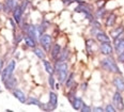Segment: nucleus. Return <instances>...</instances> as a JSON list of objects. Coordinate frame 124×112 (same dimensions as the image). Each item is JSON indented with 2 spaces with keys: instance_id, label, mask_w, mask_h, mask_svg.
Returning <instances> with one entry per match:
<instances>
[{
  "instance_id": "nucleus-1",
  "label": "nucleus",
  "mask_w": 124,
  "mask_h": 112,
  "mask_svg": "<svg viewBox=\"0 0 124 112\" xmlns=\"http://www.w3.org/2000/svg\"><path fill=\"white\" fill-rule=\"evenodd\" d=\"M54 67H55V74L57 75V79H58L59 83H61V84L64 83L69 76V65L66 61H56Z\"/></svg>"
},
{
  "instance_id": "nucleus-2",
  "label": "nucleus",
  "mask_w": 124,
  "mask_h": 112,
  "mask_svg": "<svg viewBox=\"0 0 124 112\" xmlns=\"http://www.w3.org/2000/svg\"><path fill=\"white\" fill-rule=\"evenodd\" d=\"M101 66L103 67V69H105L108 73H113V74H118V75L122 74L120 68H119L118 64L116 63V61L111 57H106L105 59H103L101 61Z\"/></svg>"
},
{
  "instance_id": "nucleus-3",
  "label": "nucleus",
  "mask_w": 124,
  "mask_h": 112,
  "mask_svg": "<svg viewBox=\"0 0 124 112\" xmlns=\"http://www.w3.org/2000/svg\"><path fill=\"white\" fill-rule=\"evenodd\" d=\"M15 67H16V62H15V60H11V61H10V63L8 64V66L4 67V68L1 71V73H0L2 82H6L9 78H11L12 76H14Z\"/></svg>"
},
{
  "instance_id": "nucleus-4",
  "label": "nucleus",
  "mask_w": 124,
  "mask_h": 112,
  "mask_svg": "<svg viewBox=\"0 0 124 112\" xmlns=\"http://www.w3.org/2000/svg\"><path fill=\"white\" fill-rule=\"evenodd\" d=\"M58 107V96L54 91L49 92V100L47 104H43L42 110L43 111H54Z\"/></svg>"
},
{
  "instance_id": "nucleus-5",
  "label": "nucleus",
  "mask_w": 124,
  "mask_h": 112,
  "mask_svg": "<svg viewBox=\"0 0 124 112\" xmlns=\"http://www.w3.org/2000/svg\"><path fill=\"white\" fill-rule=\"evenodd\" d=\"M112 105L117 109V111H123L124 110V100L123 96L121 94V92L116 91L112 95Z\"/></svg>"
},
{
  "instance_id": "nucleus-6",
  "label": "nucleus",
  "mask_w": 124,
  "mask_h": 112,
  "mask_svg": "<svg viewBox=\"0 0 124 112\" xmlns=\"http://www.w3.org/2000/svg\"><path fill=\"white\" fill-rule=\"evenodd\" d=\"M39 42H40L41 46L43 47V49L45 51H50L51 46H53V38L51 35L47 34V33H44L39 37Z\"/></svg>"
},
{
  "instance_id": "nucleus-7",
  "label": "nucleus",
  "mask_w": 124,
  "mask_h": 112,
  "mask_svg": "<svg viewBox=\"0 0 124 112\" xmlns=\"http://www.w3.org/2000/svg\"><path fill=\"white\" fill-rule=\"evenodd\" d=\"M13 18H14V20L16 22V24L20 26L23 24V15H24V11H23L22 7H20V4L18 3L16 6V7H15L14 10H13Z\"/></svg>"
},
{
  "instance_id": "nucleus-8",
  "label": "nucleus",
  "mask_w": 124,
  "mask_h": 112,
  "mask_svg": "<svg viewBox=\"0 0 124 112\" xmlns=\"http://www.w3.org/2000/svg\"><path fill=\"white\" fill-rule=\"evenodd\" d=\"M18 4V0H6L3 3V12L9 14L10 12H13V10Z\"/></svg>"
},
{
  "instance_id": "nucleus-9",
  "label": "nucleus",
  "mask_w": 124,
  "mask_h": 112,
  "mask_svg": "<svg viewBox=\"0 0 124 112\" xmlns=\"http://www.w3.org/2000/svg\"><path fill=\"white\" fill-rule=\"evenodd\" d=\"M100 51L105 56H110L113 52V48L112 45L110 44V42H104V43H101L100 46Z\"/></svg>"
},
{
  "instance_id": "nucleus-10",
  "label": "nucleus",
  "mask_w": 124,
  "mask_h": 112,
  "mask_svg": "<svg viewBox=\"0 0 124 112\" xmlns=\"http://www.w3.org/2000/svg\"><path fill=\"white\" fill-rule=\"evenodd\" d=\"M61 50H62V47L60 45H59L58 43H56V44H54L53 46H51V49H50V57H51V59L54 60V61H57L59 58V56H60V53H61Z\"/></svg>"
},
{
  "instance_id": "nucleus-11",
  "label": "nucleus",
  "mask_w": 124,
  "mask_h": 112,
  "mask_svg": "<svg viewBox=\"0 0 124 112\" xmlns=\"http://www.w3.org/2000/svg\"><path fill=\"white\" fill-rule=\"evenodd\" d=\"M12 94H13V96H14V97L16 98L17 100L19 101V103H22V104H26V100H27V97H26L25 93L23 92L22 90H19V89L15 88L14 90L12 91Z\"/></svg>"
},
{
  "instance_id": "nucleus-12",
  "label": "nucleus",
  "mask_w": 124,
  "mask_h": 112,
  "mask_svg": "<svg viewBox=\"0 0 124 112\" xmlns=\"http://www.w3.org/2000/svg\"><path fill=\"white\" fill-rule=\"evenodd\" d=\"M112 83H113V85H115V88L117 89V91H119V92H124V79H123V77H121V76L115 77L112 80Z\"/></svg>"
},
{
  "instance_id": "nucleus-13",
  "label": "nucleus",
  "mask_w": 124,
  "mask_h": 112,
  "mask_svg": "<svg viewBox=\"0 0 124 112\" xmlns=\"http://www.w3.org/2000/svg\"><path fill=\"white\" fill-rule=\"evenodd\" d=\"M70 104L72 105V107L74 108V110H77V111H80L82 105H84V101L80 97H77V96H75L73 97L71 100H70Z\"/></svg>"
},
{
  "instance_id": "nucleus-14",
  "label": "nucleus",
  "mask_w": 124,
  "mask_h": 112,
  "mask_svg": "<svg viewBox=\"0 0 124 112\" xmlns=\"http://www.w3.org/2000/svg\"><path fill=\"white\" fill-rule=\"evenodd\" d=\"M26 34H27L28 36H30V37H32L33 40L37 41L38 38H39L37 26L33 25V24H30V25H29V28H28V30H27V32H26Z\"/></svg>"
},
{
  "instance_id": "nucleus-15",
  "label": "nucleus",
  "mask_w": 124,
  "mask_h": 112,
  "mask_svg": "<svg viewBox=\"0 0 124 112\" xmlns=\"http://www.w3.org/2000/svg\"><path fill=\"white\" fill-rule=\"evenodd\" d=\"M3 84L9 91H13L17 85V79L14 76H12L11 78H9L6 82H3Z\"/></svg>"
},
{
  "instance_id": "nucleus-16",
  "label": "nucleus",
  "mask_w": 124,
  "mask_h": 112,
  "mask_svg": "<svg viewBox=\"0 0 124 112\" xmlns=\"http://www.w3.org/2000/svg\"><path fill=\"white\" fill-rule=\"evenodd\" d=\"M26 104H27V105H34V106H37V107H39V108H41V109H42V107H43V103H42V101L39 99V98L32 97V96L27 98Z\"/></svg>"
},
{
  "instance_id": "nucleus-17",
  "label": "nucleus",
  "mask_w": 124,
  "mask_h": 112,
  "mask_svg": "<svg viewBox=\"0 0 124 112\" xmlns=\"http://www.w3.org/2000/svg\"><path fill=\"white\" fill-rule=\"evenodd\" d=\"M42 61H43V65H44V67H45L46 73H47L48 75H55V67L53 66V64L45 59L42 60Z\"/></svg>"
},
{
  "instance_id": "nucleus-18",
  "label": "nucleus",
  "mask_w": 124,
  "mask_h": 112,
  "mask_svg": "<svg viewBox=\"0 0 124 112\" xmlns=\"http://www.w3.org/2000/svg\"><path fill=\"white\" fill-rule=\"evenodd\" d=\"M124 33V28H123V26L122 25H120L119 27H117L115 30H112L111 31V33H110V36H111V38H117L118 36H120V35H122Z\"/></svg>"
},
{
  "instance_id": "nucleus-19",
  "label": "nucleus",
  "mask_w": 124,
  "mask_h": 112,
  "mask_svg": "<svg viewBox=\"0 0 124 112\" xmlns=\"http://www.w3.org/2000/svg\"><path fill=\"white\" fill-rule=\"evenodd\" d=\"M70 49L68 47H65V48H62V50H61V53H60V56H59V58L57 61H60V62H63V61H66V60L69 59V56H70Z\"/></svg>"
},
{
  "instance_id": "nucleus-20",
  "label": "nucleus",
  "mask_w": 124,
  "mask_h": 112,
  "mask_svg": "<svg viewBox=\"0 0 124 112\" xmlns=\"http://www.w3.org/2000/svg\"><path fill=\"white\" fill-rule=\"evenodd\" d=\"M95 38H96V41L101 42V43H104V42H110L109 36L106 34L104 31H100V32L95 35Z\"/></svg>"
},
{
  "instance_id": "nucleus-21",
  "label": "nucleus",
  "mask_w": 124,
  "mask_h": 112,
  "mask_svg": "<svg viewBox=\"0 0 124 112\" xmlns=\"http://www.w3.org/2000/svg\"><path fill=\"white\" fill-rule=\"evenodd\" d=\"M64 83H65L66 89H71V88H73V87L76 85V83H75V80H74V73H71V74L69 75Z\"/></svg>"
},
{
  "instance_id": "nucleus-22",
  "label": "nucleus",
  "mask_w": 124,
  "mask_h": 112,
  "mask_svg": "<svg viewBox=\"0 0 124 112\" xmlns=\"http://www.w3.org/2000/svg\"><path fill=\"white\" fill-rule=\"evenodd\" d=\"M24 42H25V44L29 48H32L33 49V48L37 47V41L33 40L32 37H30V36H28V35L24 36Z\"/></svg>"
},
{
  "instance_id": "nucleus-23",
  "label": "nucleus",
  "mask_w": 124,
  "mask_h": 112,
  "mask_svg": "<svg viewBox=\"0 0 124 112\" xmlns=\"http://www.w3.org/2000/svg\"><path fill=\"white\" fill-rule=\"evenodd\" d=\"M116 19H117V16H116V14L111 13V14H109L107 16V18H106L105 25L107 26V27H112V26L116 24Z\"/></svg>"
},
{
  "instance_id": "nucleus-24",
  "label": "nucleus",
  "mask_w": 124,
  "mask_h": 112,
  "mask_svg": "<svg viewBox=\"0 0 124 112\" xmlns=\"http://www.w3.org/2000/svg\"><path fill=\"white\" fill-rule=\"evenodd\" d=\"M106 13H107V10L105 9V7H99V9H97V11H96V13L94 14V17L96 18V19L104 18L105 15H106Z\"/></svg>"
},
{
  "instance_id": "nucleus-25",
  "label": "nucleus",
  "mask_w": 124,
  "mask_h": 112,
  "mask_svg": "<svg viewBox=\"0 0 124 112\" xmlns=\"http://www.w3.org/2000/svg\"><path fill=\"white\" fill-rule=\"evenodd\" d=\"M33 53H34L35 56H37L39 59H41V60H44V59L46 58V56H45V52H44V50H42V49L39 48V47L33 48Z\"/></svg>"
},
{
  "instance_id": "nucleus-26",
  "label": "nucleus",
  "mask_w": 124,
  "mask_h": 112,
  "mask_svg": "<svg viewBox=\"0 0 124 112\" xmlns=\"http://www.w3.org/2000/svg\"><path fill=\"white\" fill-rule=\"evenodd\" d=\"M48 83H49V87H50L51 90H55V88H56V80H55L54 75H49V77H48Z\"/></svg>"
},
{
  "instance_id": "nucleus-27",
  "label": "nucleus",
  "mask_w": 124,
  "mask_h": 112,
  "mask_svg": "<svg viewBox=\"0 0 124 112\" xmlns=\"http://www.w3.org/2000/svg\"><path fill=\"white\" fill-rule=\"evenodd\" d=\"M80 111H81V112H90V111H92V108H91L90 106H88V105H86V104L84 103V105H82Z\"/></svg>"
},
{
  "instance_id": "nucleus-28",
  "label": "nucleus",
  "mask_w": 124,
  "mask_h": 112,
  "mask_svg": "<svg viewBox=\"0 0 124 112\" xmlns=\"http://www.w3.org/2000/svg\"><path fill=\"white\" fill-rule=\"evenodd\" d=\"M117 109L113 107V105H107L105 107V112H116Z\"/></svg>"
},
{
  "instance_id": "nucleus-29",
  "label": "nucleus",
  "mask_w": 124,
  "mask_h": 112,
  "mask_svg": "<svg viewBox=\"0 0 124 112\" xmlns=\"http://www.w3.org/2000/svg\"><path fill=\"white\" fill-rule=\"evenodd\" d=\"M92 27H95V28H99V29H102V25L100 24V22H97L96 19H94L93 22H91Z\"/></svg>"
},
{
  "instance_id": "nucleus-30",
  "label": "nucleus",
  "mask_w": 124,
  "mask_h": 112,
  "mask_svg": "<svg viewBox=\"0 0 124 112\" xmlns=\"http://www.w3.org/2000/svg\"><path fill=\"white\" fill-rule=\"evenodd\" d=\"M23 40H24V36H23L22 33H19V34L16 36V38H15V44H19Z\"/></svg>"
},
{
  "instance_id": "nucleus-31",
  "label": "nucleus",
  "mask_w": 124,
  "mask_h": 112,
  "mask_svg": "<svg viewBox=\"0 0 124 112\" xmlns=\"http://www.w3.org/2000/svg\"><path fill=\"white\" fill-rule=\"evenodd\" d=\"M100 31H102L101 29H99V28H95V27H92V29H91V34L93 35V36H95L97 34V33L100 32Z\"/></svg>"
},
{
  "instance_id": "nucleus-32",
  "label": "nucleus",
  "mask_w": 124,
  "mask_h": 112,
  "mask_svg": "<svg viewBox=\"0 0 124 112\" xmlns=\"http://www.w3.org/2000/svg\"><path fill=\"white\" fill-rule=\"evenodd\" d=\"M105 0H100V1H97L96 2V7H97V9L99 7H105Z\"/></svg>"
},
{
  "instance_id": "nucleus-33",
  "label": "nucleus",
  "mask_w": 124,
  "mask_h": 112,
  "mask_svg": "<svg viewBox=\"0 0 124 112\" xmlns=\"http://www.w3.org/2000/svg\"><path fill=\"white\" fill-rule=\"evenodd\" d=\"M61 1H62V3H63V6L68 7V6H70V4L73 3L75 0H61Z\"/></svg>"
},
{
  "instance_id": "nucleus-34",
  "label": "nucleus",
  "mask_w": 124,
  "mask_h": 112,
  "mask_svg": "<svg viewBox=\"0 0 124 112\" xmlns=\"http://www.w3.org/2000/svg\"><path fill=\"white\" fill-rule=\"evenodd\" d=\"M118 61L120 62V63H123L124 64V51L122 53L118 54Z\"/></svg>"
},
{
  "instance_id": "nucleus-35",
  "label": "nucleus",
  "mask_w": 124,
  "mask_h": 112,
  "mask_svg": "<svg viewBox=\"0 0 124 112\" xmlns=\"http://www.w3.org/2000/svg\"><path fill=\"white\" fill-rule=\"evenodd\" d=\"M92 111H94V112H105V108H102V107H95V108L92 109Z\"/></svg>"
},
{
  "instance_id": "nucleus-36",
  "label": "nucleus",
  "mask_w": 124,
  "mask_h": 112,
  "mask_svg": "<svg viewBox=\"0 0 124 112\" xmlns=\"http://www.w3.org/2000/svg\"><path fill=\"white\" fill-rule=\"evenodd\" d=\"M87 87H88V83H87V82L82 83V85H81V88H82V91H86V90H87Z\"/></svg>"
},
{
  "instance_id": "nucleus-37",
  "label": "nucleus",
  "mask_w": 124,
  "mask_h": 112,
  "mask_svg": "<svg viewBox=\"0 0 124 112\" xmlns=\"http://www.w3.org/2000/svg\"><path fill=\"white\" fill-rule=\"evenodd\" d=\"M2 11H3V3L0 2V12H2Z\"/></svg>"
},
{
  "instance_id": "nucleus-38",
  "label": "nucleus",
  "mask_w": 124,
  "mask_h": 112,
  "mask_svg": "<svg viewBox=\"0 0 124 112\" xmlns=\"http://www.w3.org/2000/svg\"><path fill=\"white\" fill-rule=\"evenodd\" d=\"M18 1H23V0H18Z\"/></svg>"
}]
</instances>
